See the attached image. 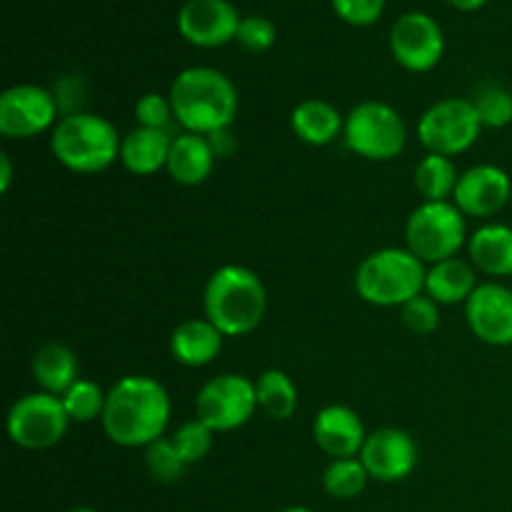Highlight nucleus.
<instances>
[{"label":"nucleus","instance_id":"1","mask_svg":"<svg viewBox=\"0 0 512 512\" xmlns=\"http://www.w3.org/2000/svg\"><path fill=\"white\" fill-rule=\"evenodd\" d=\"M170 410V395L158 380L128 375L108 390L100 423L110 443L120 448H148L165 438Z\"/></svg>","mask_w":512,"mask_h":512},{"label":"nucleus","instance_id":"2","mask_svg":"<svg viewBox=\"0 0 512 512\" xmlns=\"http://www.w3.org/2000/svg\"><path fill=\"white\" fill-rule=\"evenodd\" d=\"M170 105L175 120L185 128V133L213 135L228 130L238 115V90L233 80L215 68H188L170 85Z\"/></svg>","mask_w":512,"mask_h":512},{"label":"nucleus","instance_id":"3","mask_svg":"<svg viewBox=\"0 0 512 512\" xmlns=\"http://www.w3.org/2000/svg\"><path fill=\"white\" fill-rule=\"evenodd\" d=\"M203 310L225 338H240L265 320L268 290L258 273L245 265H223L205 283Z\"/></svg>","mask_w":512,"mask_h":512},{"label":"nucleus","instance_id":"4","mask_svg":"<svg viewBox=\"0 0 512 512\" xmlns=\"http://www.w3.org/2000/svg\"><path fill=\"white\" fill-rule=\"evenodd\" d=\"M118 135L110 120L95 113H68L58 120L50 135L53 158L70 173L93 175L108 170L115 160H120Z\"/></svg>","mask_w":512,"mask_h":512},{"label":"nucleus","instance_id":"5","mask_svg":"<svg viewBox=\"0 0 512 512\" xmlns=\"http://www.w3.org/2000/svg\"><path fill=\"white\" fill-rule=\"evenodd\" d=\"M428 268L408 248H383L370 253L355 270V293L378 308H403L425 293Z\"/></svg>","mask_w":512,"mask_h":512},{"label":"nucleus","instance_id":"6","mask_svg":"<svg viewBox=\"0 0 512 512\" xmlns=\"http://www.w3.org/2000/svg\"><path fill=\"white\" fill-rule=\"evenodd\" d=\"M343 140L358 158L385 163L398 158L408 143L405 120L393 105L363 100L345 115Z\"/></svg>","mask_w":512,"mask_h":512},{"label":"nucleus","instance_id":"7","mask_svg":"<svg viewBox=\"0 0 512 512\" xmlns=\"http://www.w3.org/2000/svg\"><path fill=\"white\" fill-rule=\"evenodd\" d=\"M405 243L415 258L425 265L458 258L468 243V225L453 200L445 203H420L405 223Z\"/></svg>","mask_w":512,"mask_h":512},{"label":"nucleus","instance_id":"8","mask_svg":"<svg viewBox=\"0 0 512 512\" xmlns=\"http://www.w3.org/2000/svg\"><path fill=\"white\" fill-rule=\"evenodd\" d=\"M483 133L478 113H475L473 100L465 98H445L430 105L418 123V138L428 153L455 155L465 153L478 143Z\"/></svg>","mask_w":512,"mask_h":512},{"label":"nucleus","instance_id":"9","mask_svg":"<svg viewBox=\"0 0 512 512\" xmlns=\"http://www.w3.org/2000/svg\"><path fill=\"white\" fill-rule=\"evenodd\" d=\"M258 410L255 380L238 373H223L210 378L195 398V418L203 420L215 433H230L243 428Z\"/></svg>","mask_w":512,"mask_h":512},{"label":"nucleus","instance_id":"10","mask_svg":"<svg viewBox=\"0 0 512 512\" xmlns=\"http://www.w3.org/2000/svg\"><path fill=\"white\" fill-rule=\"evenodd\" d=\"M70 418L58 395L38 390L15 400L8 410V435L25 450H48L68 433Z\"/></svg>","mask_w":512,"mask_h":512},{"label":"nucleus","instance_id":"11","mask_svg":"<svg viewBox=\"0 0 512 512\" xmlns=\"http://www.w3.org/2000/svg\"><path fill=\"white\" fill-rule=\"evenodd\" d=\"M58 125V98L33 83H20L0 95V135L10 140L35 138Z\"/></svg>","mask_w":512,"mask_h":512},{"label":"nucleus","instance_id":"12","mask_svg":"<svg viewBox=\"0 0 512 512\" xmlns=\"http://www.w3.org/2000/svg\"><path fill=\"white\" fill-rule=\"evenodd\" d=\"M390 53L410 73H428L443 60V28L433 15L420 10L400 15L390 28Z\"/></svg>","mask_w":512,"mask_h":512},{"label":"nucleus","instance_id":"13","mask_svg":"<svg viewBox=\"0 0 512 512\" xmlns=\"http://www.w3.org/2000/svg\"><path fill=\"white\" fill-rule=\"evenodd\" d=\"M358 458L368 470L370 480L400 483L418 465V445L405 430L380 428L368 433V440H365Z\"/></svg>","mask_w":512,"mask_h":512},{"label":"nucleus","instance_id":"14","mask_svg":"<svg viewBox=\"0 0 512 512\" xmlns=\"http://www.w3.org/2000/svg\"><path fill=\"white\" fill-rule=\"evenodd\" d=\"M240 20L230 0H188L178 13V30L195 48H220L238 38Z\"/></svg>","mask_w":512,"mask_h":512},{"label":"nucleus","instance_id":"15","mask_svg":"<svg viewBox=\"0 0 512 512\" xmlns=\"http://www.w3.org/2000/svg\"><path fill=\"white\" fill-rule=\"evenodd\" d=\"M465 318L475 338L485 345H512V290L503 283H480L465 303Z\"/></svg>","mask_w":512,"mask_h":512},{"label":"nucleus","instance_id":"16","mask_svg":"<svg viewBox=\"0 0 512 512\" xmlns=\"http://www.w3.org/2000/svg\"><path fill=\"white\" fill-rule=\"evenodd\" d=\"M512 180L498 165H475L460 173L453 203L470 218H493L510 203Z\"/></svg>","mask_w":512,"mask_h":512},{"label":"nucleus","instance_id":"17","mask_svg":"<svg viewBox=\"0 0 512 512\" xmlns=\"http://www.w3.org/2000/svg\"><path fill=\"white\" fill-rule=\"evenodd\" d=\"M313 438L315 445L325 455L340 460L358 458L365 440H368V433H365L363 420L353 408H348V405H325L313 420Z\"/></svg>","mask_w":512,"mask_h":512},{"label":"nucleus","instance_id":"18","mask_svg":"<svg viewBox=\"0 0 512 512\" xmlns=\"http://www.w3.org/2000/svg\"><path fill=\"white\" fill-rule=\"evenodd\" d=\"M225 335L208 318H190L170 335V355L185 368H205L223 350Z\"/></svg>","mask_w":512,"mask_h":512},{"label":"nucleus","instance_id":"19","mask_svg":"<svg viewBox=\"0 0 512 512\" xmlns=\"http://www.w3.org/2000/svg\"><path fill=\"white\" fill-rule=\"evenodd\" d=\"M215 150L205 135L198 133H180L173 138V148H170V158L165 170L170 178L180 185L205 183L215 168Z\"/></svg>","mask_w":512,"mask_h":512},{"label":"nucleus","instance_id":"20","mask_svg":"<svg viewBox=\"0 0 512 512\" xmlns=\"http://www.w3.org/2000/svg\"><path fill=\"white\" fill-rule=\"evenodd\" d=\"M290 128H293L295 138L303 143L325 148L343 135L345 115H340V110L328 100L310 98L295 105L290 113Z\"/></svg>","mask_w":512,"mask_h":512},{"label":"nucleus","instance_id":"21","mask_svg":"<svg viewBox=\"0 0 512 512\" xmlns=\"http://www.w3.org/2000/svg\"><path fill=\"white\" fill-rule=\"evenodd\" d=\"M173 135L168 130L135 128L120 145V163L133 175H153L168 165Z\"/></svg>","mask_w":512,"mask_h":512},{"label":"nucleus","instance_id":"22","mask_svg":"<svg viewBox=\"0 0 512 512\" xmlns=\"http://www.w3.org/2000/svg\"><path fill=\"white\" fill-rule=\"evenodd\" d=\"M470 263L490 278L512 275V228L510 225L488 223L468 238Z\"/></svg>","mask_w":512,"mask_h":512},{"label":"nucleus","instance_id":"23","mask_svg":"<svg viewBox=\"0 0 512 512\" xmlns=\"http://www.w3.org/2000/svg\"><path fill=\"white\" fill-rule=\"evenodd\" d=\"M33 378L43 393L58 395L63 398L70 388L80 380L78 375V358L73 350L63 343H45L35 350L33 363Z\"/></svg>","mask_w":512,"mask_h":512},{"label":"nucleus","instance_id":"24","mask_svg":"<svg viewBox=\"0 0 512 512\" xmlns=\"http://www.w3.org/2000/svg\"><path fill=\"white\" fill-rule=\"evenodd\" d=\"M475 288H478L475 265H470L468 260L450 258L428 268L425 295H430L438 305L468 303V298L475 293Z\"/></svg>","mask_w":512,"mask_h":512},{"label":"nucleus","instance_id":"25","mask_svg":"<svg viewBox=\"0 0 512 512\" xmlns=\"http://www.w3.org/2000/svg\"><path fill=\"white\" fill-rule=\"evenodd\" d=\"M458 180L460 173L455 168L453 158H445V155L428 153L415 165L413 183L420 198H423V203H445V200H453Z\"/></svg>","mask_w":512,"mask_h":512},{"label":"nucleus","instance_id":"26","mask_svg":"<svg viewBox=\"0 0 512 512\" xmlns=\"http://www.w3.org/2000/svg\"><path fill=\"white\" fill-rule=\"evenodd\" d=\"M258 410H263L270 420H288L298 410V388L288 373L278 368L263 370L255 380Z\"/></svg>","mask_w":512,"mask_h":512},{"label":"nucleus","instance_id":"27","mask_svg":"<svg viewBox=\"0 0 512 512\" xmlns=\"http://www.w3.org/2000/svg\"><path fill=\"white\" fill-rule=\"evenodd\" d=\"M370 475L365 470V465L360 463V458H340L325 468L323 473V488L330 498L338 500H350L358 498L360 493L368 485Z\"/></svg>","mask_w":512,"mask_h":512},{"label":"nucleus","instance_id":"28","mask_svg":"<svg viewBox=\"0 0 512 512\" xmlns=\"http://www.w3.org/2000/svg\"><path fill=\"white\" fill-rule=\"evenodd\" d=\"M60 400H63L70 423H93L103 418L108 393L95 380L80 378Z\"/></svg>","mask_w":512,"mask_h":512},{"label":"nucleus","instance_id":"29","mask_svg":"<svg viewBox=\"0 0 512 512\" xmlns=\"http://www.w3.org/2000/svg\"><path fill=\"white\" fill-rule=\"evenodd\" d=\"M473 100L483 128L498 130L512 123V93L500 85H483Z\"/></svg>","mask_w":512,"mask_h":512},{"label":"nucleus","instance_id":"30","mask_svg":"<svg viewBox=\"0 0 512 512\" xmlns=\"http://www.w3.org/2000/svg\"><path fill=\"white\" fill-rule=\"evenodd\" d=\"M145 468L158 483H178L190 465L180 458L173 440L160 438L145 448Z\"/></svg>","mask_w":512,"mask_h":512},{"label":"nucleus","instance_id":"31","mask_svg":"<svg viewBox=\"0 0 512 512\" xmlns=\"http://www.w3.org/2000/svg\"><path fill=\"white\" fill-rule=\"evenodd\" d=\"M213 435L215 430H210L203 420L193 418L188 420V423L180 425L170 440H173V445L178 448L180 458L188 465H195L200 463V460L208 458V453L213 450Z\"/></svg>","mask_w":512,"mask_h":512},{"label":"nucleus","instance_id":"32","mask_svg":"<svg viewBox=\"0 0 512 512\" xmlns=\"http://www.w3.org/2000/svg\"><path fill=\"white\" fill-rule=\"evenodd\" d=\"M400 318H403L405 328L415 335H430L438 330L440 325V305L435 303L430 295L420 293L418 298L408 300L400 308Z\"/></svg>","mask_w":512,"mask_h":512},{"label":"nucleus","instance_id":"33","mask_svg":"<svg viewBox=\"0 0 512 512\" xmlns=\"http://www.w3.org/2000/svg\"><path fill=\"white\" fill-rule=\"evenodd\" d=\"M275 38H278V30H275V23L265 15H245L240 20L238 28V43L243 45L250 53H265L275 45Z\"/></svg>","mask_w":512,"mask_h":512},{"label":"nucleus","instance_id":"34","mask_svg":"<svg viewBox=\"0 0 512 512\" xmlns=\"http://www.w3.org/2000/svg\"><path fill=\"white\" fill-rule=\"evenodd\" d=\"M135 120H138V128L168 130L170 123L175 120L173 105H170L168 95H160V93L140 95L138 103H135Z\"/></svg>","mask_w":512,"mask_h":512},{"label":"nucleus","instance_id":"35","mask_svg":"<svg viewBox=\"0 0 512 512\" xmlns=\"http://www.w3.org/2000/svg\"><path fill=\"white\" fill-rule=\"evenodd\" d=\"M330 3L340 20L358 28L378 23L385 10V0H330Z\"/></svg>","mask_w":512,"mask_h":512},{"label":"nucleus","instance_id":"36","mask_svg":"<svg viewBox=\"0 0 512 512\" xmlns=\"http://www.w3.org/2000/svg\"><path fill=\"white\" fill-rule=\"evenodd\" d=\"M10 183H13V165H10V155L0 153V190L8 193Z\"/></svg>","mask_w":512,"mask_h":512},{"label":"nucleus","instance_id":"37","mask_svg":"<svg viewBox=\"0 0 512 512\" xmlns=\"http://www.w3.org/2000/svg\"><path fill=\"white\" fill-rule=\"evenodd\" d=\"M450 5H453V8H458V10H465V13H470V10H478V8H483L485 3H488V0H448Z\"/></svg>","mask_w":512,"mask_h":512},{"label":"nucleus","instance_id":"38","mask_svg":"<svg viewBox=\"0 0 512 512\" xmlns=\"http://www.w3.org/2000/svg\"><path fill=\"white\" fill-rule=\"evenodd\" d=\"M280 512H313V510H308V508H300V505H293V508H285V510H280Z\"/></svg>","mask_w":512,"mask_h":512},{"label":"nucleus","instance_id":"39","mask_svg":"<svg viewBox=\"0 0 512 512\" xmlns=\"http://www.w3.org/2000/svg\"><path fill=\"white\" fill-rule=\"evenodd\" d=\"M70 512H98V510H93V508H75V510H70Z\"/></svg>","mask_w":512,"mask_h":512}]
</instances>
